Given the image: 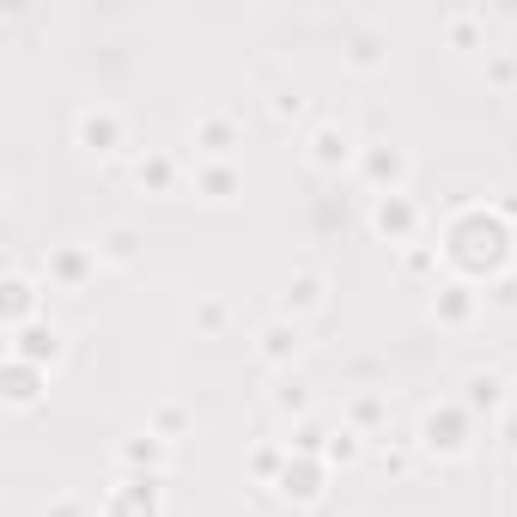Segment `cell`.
<instances>
[{
  "instance_id": "obj_1",
  "label": "cell",
  "mask_w": 517,
  "mask_h": 517,
  "mask_svg": "<svg viewBox=\"0 0 517 517\" xmlns=\"http://www.w3.org/2000/svg\"><path fill=\"white\" fill-rule=\"evenodd\" d=\"M98 244H55L43 256V286H61V292H80L92 274H98Z\"/></svg>"
},
{
  "instance_id": "obj_2",
  "label": "cell",
  "mask_w": 517,
  "mask_h": 517,
  "mask_svg": "<svg viewBox=\"0 0 517 517\" xmlns=\"http://www.w3.org/2000/svg\"><path fill=\"white\" fill-rule=\"evenodd\" d=\"M67 353V329L61 323H49V317H37V323H25V329H13L7 335V359H25V365H49Z\"/></svg>"
},
{
  "instance_id": "obj_3",
  "label": "cell",
  "mask_w": 517,
  "mask_h": 517,
  "mask_svg": "<svg viewBox=\"0 0 517 517\" xmlns=\"http://www.w3.org/2000/svg\"><path fill=\"white\" fill-rule=\"evenodd\" d=\"M73 140H80L86 153H122V116L110 104H86L73 116Z\"/></svg>"
},
{
  "instance_id": "obj_4",
  "label": "cell",
  "mask_w": 517,
  "mask_h": 517,
  "mask_svg": "<svg viewBox=\"0 0 517 517\" xmlns=\"http://www.w3.org/2000/svg\"><path fill=\"white\" fill-rule=\"evenodd\" d=\"M0 292H7V335L43 317V299H37L43 286H37V280H31L25 268H7V286H0Z\"/></svg>"
},
{
  "instance_id": "obj_5",
  "label": "cell",
  "mask_w": 517,
  "mask_h": 517,
  "mask_svg": "<svg viewBox=\"0 0 517 517\" xmlns=\"http://www.w3.org/2000/svg\"><path fill=\"white\" fill-rule=\"evenodd\" d=\"M104 517H159V481H146V475L122 481V487L104 499Z\"/></svg>"
},
{
  "instance_id": "obj_6",
  "label": "cell",
  "mask_w": 517,
  "mask_h": 517,
  "mask_svg": "<svg viewBox=\"0 0 517 517\" xmlns=\"http://www.w3.org/2000/svg\"><path fill=\"white\" fill-rule=\"evenodd\" d=\"M299 323H292V317H280V323H262L256 329V353L268 359V365H286V359H299Z\"/></svg>"
},
{
  "instance_id": "obj_7",
  "label": "cell",
  "mask_w": 517,
  "mask_h": 517,
  "mask_svg": "<svg viewBox=\"0 0 517 517\" xmlns=\"http://www.w3.org/2000/svg\"><path fill=\"white\" fill-rule=\"evenodd\" d=\"M420 432H426V451H445V457H457L469 445V438H463V408H445V420H438V408H432Z\"/></svg>"
},
{
  "instance_id": "obj_8",
  "label": "cell",
  "mask_w": 517,
  "mask_h": 517,
  "mask_svg": "<svg viewBox=\"0 0 517 517\" xmlns=\"http://www.w3.org/2000/svg\"><path fill=\"white\" fill-rule=\"evenodd\" d=\"M43 384H49V372H43V365L7 359V408H31V402L43 396Z\"/></svg>"
},
{
  "instance_id": "obj_9",
  "label": "cell",
  "mask_w": 517,
  "mask_h": 517,
  "mask_svg": "<svg viewBox=\"0 0 517 517\" xmlns=\"http://www.w3.org/2000/svg\"><path fill=\"white\" fill-rule=\"evenodd\" d=\"M347 153H353V140H347V128H335V122H329V128H317V134H311V159H317L323 171L347 165Z\"/></svg>"
},
{
  "instance_id": "obj_10",
  "label": "cell",
  "mask_w": 517,
  "mask_h": 517,
  "mask_svg": "<svg viewBox=\"0 0 517 517\" xmlns=\"http://www.w3.org/2000/svg\"><path fill=\"white\" fill-rule=\"evenodd\" d=\"M189 134H195V146H201L207 159H226V153H232V122H226V116H201Z\"/></svg>"
},
{
  "instance_id": "obj_11",
  "label": "cell",
  "mask_w": 517,
  "mask_h": 517,
  "mask_svg": "<svg viewBox=\"0 0 517 517\" xmlns=\"http://www.w3.org/2000/svg\"><path fill=\"white\" fill-rule=\"evenodd\" d=\"M122 463H128V469H159V463H165V438H159V432H134L128 445H122Z\"/></svg>"
},
{
  "instance_id": "obj_12",
  "label": "cell",
  "mask_w": 517,
  "mask_h": 517,
  "mask_svg": "<svg viewBox=\"0 0 517 517\" xmlns=\"http://www.w3.org/2000/svg\"><path fill=\"white\" fill-rule=\"evenodd\" d=\"M98 262H104V268H128V262H134V232H128V226H110V232L98 238Z\"/></svg>"
},
{
  "instance_id": "obj_13",
  "label": "cell",
  "mask_w": 517,
  "mask_h": 517,
  "mask_svg": "<svg viewBox=\"0 0 517 517\" xmlns=\"http://www.w3.org/2000/svg\"><path fill=\"white\" fill-rule=\"evenodd\" d=\"M317 305H323V280L317 274H299V280L286 286V317L292 311H317Z\"/></svg>"
},
{
  "instance_id": "obj_14",
  "label": "cell",
  "mask_w": 517,
  "mask_h": 517,
  "mask_svg": "<svg viewBox=\"0 0 517 517\" xmlns=\"http://www.w3.org/2000/svg\"><path fill=\"white\" fill-rule=\"evenodd\" d=\"M280 493H286V499H317V469H311V463H299V469L286 463V475H280Z\"/></svg>"
},
{
  "instance_id": "obj_15",
  "label": "cell",
  "mask_w": 517,
  "mask_h": 517,
  "mask_svg": "<svg viewBox=\"0 0 517 517\" xmlns=\"http://www.w3.org/2000/svg\"><path fill=\"white\" fill-rule=\"evenodd\" d=\"M378 232H408V201L402 195H378Z\"/></svg>"
},
{
  "instance_id": "obj_16",
  "label": "cell",
  "mask_w": 517,
  "mask_h": 517,
  "mask_svg": "<svg viewBox=\"0 0 517 517\" xmlns=\"http://www.w3.org/2000/svg\"><path fill=\"white\" fill-rule=\"evenodd\" d=\"M134 183H140V189H146V183L165 189V183H171V159H159V153H153V159H140V165H134Z\"/></svg>"
},
{
  "instance_id": "obj_17",
  "label": "cell",
  "mask_w": 517,
  "mask_h": 517,
  "mask_svg": "<svg viewBox=\"0 0 517 517\" xmlns=\"http://www.w3.org/2000/svg\"><path fill=\"white\" fill-rule=\"evenodd\" d=\"M469 390H475V396H469V408H493V402H499V378H475Z\"/></svg>"
},
{
  "instance_id": "obj_18",
  "label": "cell",
  "mask_w": 517,
  "mask_h": 517,
  "mask_svg": "<svg viewBox=\"0 0 517 517\" xmlns=\"http://www.w3.org/2000/svg\"><path fill=\"white\" fill-rule=\"evenodd\" d=\"M372 171L390 177V183H402V153H372Z\"/></svg>"
},
{
  "instance_id": "obj_19",
  "label": "cell",
  "mask_w": 517,
  "mask_h": 517,
  "mask_svg": "<svg viewBox=\"0 0 517 517\" xmlns=\"http://www.w3.org/2000/svg\"><path fill=\"white\" fill-rule=\"evenodd\" d=\"M43 517H86V505L80 499H55V505H43Z\"/></svg>"
}]
</instances>
